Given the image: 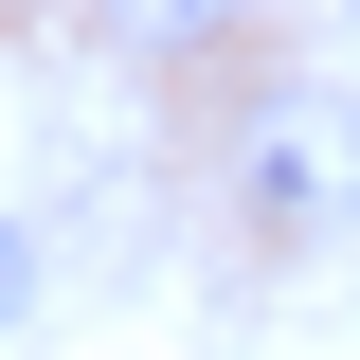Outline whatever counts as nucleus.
<instances>
[{
    "label": "nucleus",
    "instance_id": "1",
    "mask_svg": "<svg viewBox=\"0 0 360 360\" xmlns=\"http://www.w3.org/2000/svg\"><path fill=\"white\" fill-rule=\"evenodd\" d=\"M252 198H270V217H307V198H360V127H324V108H270Z\"/></svg>",
    "mask_w": 360,
    "mask_h": 360
},
{
    "label": "nucleus",
    "instance_id": "2",
    "mask_svg": "<svg viewBox=\"0 0 360 360\" xmlns=\"http://www.w3.org/2000/svg\"><path fill=\"white\" fill-rule=\"evenodd\" d=\"M108 18H127L144 54H180V37H234V0H108Z\"/></svg>",
    "mask_w": 360,
    "mask_h": 360
},
{
    "label": "nucleus",
    "instance_id": "3",
    "mask_svg": "<svg viewBox=\"0 0 360 360\" xmlns=\"http://www.w3.org/2000/svg\"><path fill=\"white\" fill-rule=\"evenodd\" d=\"M18 307H37V234H0V324H18Z\"/></svg>",
    "mask_w": 360,
    "mask_h": 360
}]
</instances>
